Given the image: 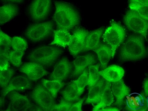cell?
Here are the masks:
<instances>
[{"label": "cell", "instance_id": "obj_1", "mask_svg": "<svg viewBox=\"0 0 148 111\" xmlns=\"http://www.w3.org/2000/svg\"><path fill=\"white\" fill-rule=\"evenodd\" d=\"M55 5L53 19L58 29L69 31L80 23L79 12L73 5L67 2L56 1Z\"/></svg>", "mask_w": 148, "mask_h": 111}, {"label": "cell", "instance_id": "obj_2", "mask_svg": "<svg viewBox=\"0 0 148 111\" xmlns=\"http://www.w3.org/2000/svg\"><path fill=\"white\" fill-rule=\"evenodd\" d=\"M146 53L142 36L132 35L128 38L121 48L120 58L121 61H138L143 58Z\"/></svg>", "mask_w": 148, "mask_h": 111}, {"label": "cell", "instance_id": "obj_3", "mask_svg": "<svg viewBox=\"0 0 148 111\" xmlns=\"http://www.w3.org/2000/svg\"><path fill=\"white\" fill-rule=\"evenodd\" d=\"M63 53V51L57 47L44 46L32 51L27 58L32 62L49 67L55 64Z\"/></svg>", "mask_w": 148, "mask_h": 111}, {"label": "cell", "instance_id": "obj_4", "mask_svg": "<svg viewBox=\"0 0 148 111\" xmlns=\"http://www.w3.org/2000/svg\"><path fill=\"white\" fill-rule=\"evenodd\" d=\"M125 29L117 22H112L110 26L106 29L102 38L104 42L112 48V58L115 56L116 50L125 39Z\"/></svg>", "mask_w": 148, "mask_h": 111}, {"label": "cell", "instance_id": "obj_5", "mask_svg": "<svg viewBox=\"0 0 148 111\" xmlns=\"http://www.w3.org/2000/svg\"><path fill=\"white\" fill-rule=\"evenodd\" d=\"M54 24L52 21L32 24L27 27L25 35L33 42H38L49 37L54 32Z\"/></svg>", "mask_w": 148, "mask_h": 111}, {"label": "cell", "instance_id": "obj_6", "mask_svg": "<svg viewBox=\"0 0 148 111\" xmlns=\"http://www.w3.org/2000/svg\"><path fill=\"white\" fill-rule=\"evenodd\" d=\"M125 25L130 30L138 34L146 39L148 30V21L143 18L136 12L130 10L123 18Z\"/></svg>", "mask_w": 148, "mask_h": 111}, {"label": "cell", "instance_id": "obj_7", "mask_svg": "<svg viewBox=\"0 0 148 111\" xmlns=\"http://www.w3.org/2000/svg\"><path fill=\"white\" fill-rule=\"evenodd\" d=\"M47 88L40 84L35 86L30 97L42 111H50L55 104L54 98Z\"/></svg>", "mask_w": 148, "mask_h": 111}, {"label": "cell", "instance_id": "obj_8", "mask_svg": "<svg viewBox=\"0 0 148 111\" xmlns=\"http://www.w3.org/2000/svg\"><path fill=\"white\" fill-rule=\"evenodd\" d=\"M51 7V0H33L29 6L28 13L34 22H39L46 19Z\"/></svg>", "mask_w": 148, "mask_h": 111}, {"label": "cell", "instance_id": "obj_9", "mask_svg": "<svg viewBox=\"0 0 148 111\" xmlns=\"http://www.w3.org/2000/svg\"><path fill=\"white\" fill-rule=\"evenodd\" d=\"M8 98L10 103L7 111L34 110L33 105L26 96L13 90L10 92Z\"/></svg>", "mask_w": 148, "mask_h": 111}, {"label": "cell", "instance_id": "obj_10", "mask_svg": "<svg viewBox=\"0 0 148 111\" xmlns=\"http://www.w3.org/2000/svg\"><path fill=\"white\" fill-rule=\"evenodd\" d=\"M89 32L86 29L82 28H77L74 31L69 45V52L73 56H76L83 52Z\"/></svg>", "mask_w": 148, "mask_h": 111}, {"label": "cell", "instance_id": "obj_11", "mask_svg": "<svg viewBox=\"0 0 148 111\" xmlns=\"http://www.w3.org/2000/svg\"><path fill=\"white\" fill-rule=\"evenodd\" d=\"M19 71L24 73L31 81H35L49 73L38 63L32 62L25 63L19 68Z\"/></svg>", "mask_w": 148, "mask_h": 111}, {"label": "cell", "instance_id": "obj_12", "mask_svg": "<svg viewBox=\"0 0 148 111\" xmlns=\"http://www.w3.org/2000/svg\"><path fill=\"white\" fill-rule=\"evenodd\" d=\"M28 78L24 76H18L14 77L8 86L1 90V96L5 97L10 92L13 90L24 91L30 89L32 87L31 81Z\"/></svg>", "mask_w": 148, "mask_h": 111}, {"label": "cell", "instance_id": "obj_13", "mask_svg": "<svg viewBox=\"0 0 148 111\" xmlns=\"http://www.w3.org/2000/svg\"><path fill=\"white\" fill-rule=\"evenodd\" d=\"M145 97L136 92L129 94L125 97V108L130 111H144L147 109L148 104Z\"/></svg>", "mask_w": 148, "mask_h": 111}, {"label": "cell", "instance_id": "obj_14", "mask_svg": "<svg viewBox=\"0 0 148 111\" xmlns=\"http://www.w3.org/2000/svg\"><path fill=\"white\" fill-rule=\"evenodd\" d=\"M71 71L72 66L69 60L67 58H63L55 66L50 79L63 81L68 77Z\"/></svg>", "mask_w": 148, "mask_h": 111}, {"label": "cell", "instance_id": "obj_15", "mask_svg": "<svg viewBox=\"0 0 148 111\" xmlns=\"http://www.w3.org/2000/svg\"><path fill=\"white\" fill-rule=\"evenodd\" d=\"M95 62V58L92 54L77 57L73 62L74 67V70L72 74L73 78L80 76L87 67L93 64Z\"/></svg>", "mask_w": 148, "mask_h": 111}, {"label": "cell", "instance_id": "obj_16", "mask_svg": "<svg viewBox=\"0 0 148 111\" xmlns=\"http://www.w3.org/2000/svg\"><path fill=\"white\" fill-rule=\"evenodd\" d=\"M111 86L113 95L116 99L114 105L120 107L123 104L124 99L130 93V88L125 85L122 79L112 82Z\"/></svg>", "mask_w": 148, "mask_h": 111}, {"label": "cell", "instance_id": "obj_17", "mask_svg": "<svg viewBox=\"0 0 148 111\" xmlns=\"http://www.w3.org/2000/svg\"><path fill=\"white\" fill-rule=\"evenodd\" d=\"M106 82V81L103 79H100L94 86L89 90L88 97L85 102V104H97L99 102Z\"/></svg>", "mask_w": 148, "mask_h": 111}, {"label": "cell", "instance_id": "obj_18", "mask_svg": "<svg viewBox=\"0 0 148 111\" xmlns=\"http://www.w3.org/2000/svg\"><path fill=\"white\" fill-rule=\"evenodd\" d=\"M99 74L106 81L115 82L122 79L124 75V70L119 66L113 65L99 71Z\"/></svg>", "mask_w": 148, "mask_h": 111}, {"label": "cell", "instance_id": "obj_19", "mask_svg": "<svg viewBox=\"0 0 148 111\" xmlns=\"http://www.w3.org/2000/svg\"><path fill=\"white\" fill-rule=\"evenodd\" d=\"M19 8L16 4L9 3L0 8V24L10 22L19 14Z\"/></svg>", "mask_w": 148, "mask_h": 111}, {"label": "cell", "instance_id": "obj_20", "mask_svg": "<svg viewBox=\"0 0 148 111\" xmlns=\"http://www.w3.org/2000/svg\"><path fill=\"white\" fill-rule=\"evenodd\" d=\"M114 99L111 82L107 81L101 101L97 104L95 106L92 111H99L102 109L110 106L114 103Z\"/></svg>", "mask_w": 148, "mask_h": 111}, {"label": "cell", "instance_id": "obj_21", "mask_svg": "<svg viewBox=\"0 0 148 111\" xmlns=\"http://www.w3.org/2000/svg\"><path fill=\"white\" fill-rule=\"evenodd\" d=\"M104 31V27H101L89 32L86 37L85 46L83 52L90 50L94 51L99 47L100 38Z\"/></svg>", "mask_w": 148, "mask_h": 111}, {"label": "cell", "instance_id": "obj_22", "mask_svg": "<svg viewBox=\"0 0 148 111\" xmlns=\"http://www.w3.org/2000/svg\"><path fill=\"white\" fill-rule=\"evenodd\" d=\"M53 41L49 45H57L62 47L69 46L72 39V35L67 30L58 29L54 31Z\"/></svg>", "mask_w": 148, "mask_h": 111}, {"label": "cell", "instance_id": "obj_23", "mask_svg": "<svg viewBox=\"0 0 148 111\" xmlns=\"http://www.w3.org/2000/svg\"><path fill=\"white\" fill-rule=\"evenodd\" d=\"M93 51L97 55L102 68H106L112 57V51L111 47L107 45L101 44Z\"/></svg>", "mask_w": 148, "mask_h": 111}, {"label": "cell", "instance_id": "obj_24", "mask_svg": "<svg viewBox=\"0 0 148 111\" xmlns=\"http://www.w3.org/2000/svg\"><path fill=\"white\" fill-rule=\"evenodd\" d=\"M61 93L63 98L67 101L73 103L79 100V96L77 86L73 82L68 84Z\"/></svg>", "mask_w": 148, "mask_h": 111}, {"label": "cell", "instance_id": "obj_25", "mask_svg": "<svg viewBox=\"0 0 148 111\" xmlns=\"http://www.w3.org/2000/svg\"><path fill=\"white\" fill-rule=\"evenodd\" d=\"M42 82L44 86L51 94L54 99L57 97L59 90L65 85L64 82L60 80H48L42 79Z\"/></svg>", "mask_w": 148, "mask_h": 111}, {"label": "cell", "instance_id": "obj_26", "mask_svg": "<svg viewBox=\"0 0 148 111\" xmlns=\"http://www.w3.org/2000/svg\"><path fill=\"white\" fill-rule=\"evenodd\" d=\"M12 40V38L0 30V55L9 58Z\"/></svg>", "mask_w": 148, "mask_h": 111}, {"label": "cell", "instance_id": "obj_27", "mask_svg": "<svg viewBox=\"0 0 148 111\" xmlns=\"http://www.w3.org/2000/svg\"><path fill=\"white\" fill-rule=\"evenodd\" d=\"M99 64L90 65L89 66L88 88L89 90L96 84L99 80L100 74L99 71Z\"/></svg>", "mask_w": 148, "mask_h": 111}, {"label": "cell", "instance_id": "obj_28", "mask_svg": "<svg viewBox=\"0 0 148 111\" xmlns=\"http://www.w3.org/2000/svg\"><path fill=\"white\" fill-rule=\"evenodd\" d=\"M88 72L87 69H86L79 76V78L76 80L72 82L75 83L77 86L78 95L79 97L84 91L85 88L88 84Z\"/></svg>", "mask_w": 148, "mask_h": 111}, {"label": "cell", "instance_id": "obj_29", "mask_svg": "<svg viewBox=\"0 0 148 111\" xmlns=\"http://www.w3.org/2000/svg\"><path fill=\"white\" fill-rule=\"evenodd\" d=\"M15 71L12 68L0 72V84L1 87L4 89L8 86L12 77L15 74Z\"/></svg>", "mask_w": 148, "mask_h": 111}, {"label": "cell", "instance_id": "obj_30", "mask_svg": "<svg viewBox=\"0 0 148 111\" xmlns=\"http://www.w3.org/2000/svg\"><path fill=\"white\" fill-rule=\"evenodd\" d=\"M129 8L130 10L135 11L143 18L148 21V5L130 3Z\"/></svg>", "mask_w": 148, "mask_h": 111}, {"label": "cell", "instance_id": "obj_31", "mask_svg": "<svg viewBox=\"0 0 148 111\" xmlns=\"http://www.w3.org/2000/svg\"><path fill=\"white\" fill-rule=\"evenodd\" d=\"M24 54V52L22 51H11L9 53V61L14 66L19 68L22 64L21 60Z\"/></svg>", "mask_w": 148, "mask_h": 111}, {"label": "cell", "instance_id": "obj_32", "mask_svg": "<svg viewBox=\"0 0 148 111\" xmlns=\"http://www.w3.org/2000/svg\"><path fill=\"white\" fill-rule=\"evenodd\" d=\"M12 46L14 50L24 51L27 49L28 45L25 39L15 36L12 38Z\"/></svg>", "mask_w": 148, "mask_h": 111}, {"label": "cell", "instance_id": "obj_33", "mask_svg": "<svg viewBox=\"0 0 148 111\" xmlns=\"http://www.w3.org/2000/svg\"><path fill=\"white\" fill-rule=\"evenodd\" d=\"M72 104L73 103L67 101L63 98L60 103L58 104H55L50 111H69Z\"/></svg>", "mask_w": 148, "mask_h": 111}, {"label": "cell", "instance_id": "obj_34", "mask_svg": "<svg viewBox=\"0 0 148 111\" xmlns=\"http://www.w3.org/2000/svg\"><path fill=\"white\" fill-rule=\"evenodd\" d=\"M9 58L0 55V70L3 71L8 70L10 68Z\"/></svg>", "mask_w": 148, "mask_h": 111}, {"label": "cell", "instance_id": "obj_35", "mask_svg": "<svg viewBox=\"0 0 148 111\" xmlns=\"http://www.w3.org/2000/svg\"><path fill=\"white\" fill-rule=\"evenodd\" d=\"M85 97L81 99L75 103H73L70 108L69 111H82V107L83 102L85 100Z\"/></svg>", "mask_w": 148, "mask_h": 111}, {"label": "cell", "instance_id": "obj_36", "mask_svg": "<svg viewBox=\"0 0 148 111\" xmlns=\"http://www.w3.org/2000/svg\"><path fill=\"white\" fill-rule=\"evenodd\" d=\"M130 3H136L143 5H148V0H129Z\"/></svg>", "mask_w": 148, "mask_h": 111}, {"label": "cell", "instance_id": "obj_37", "mask_svg": "<svg viewBox=\"0 0 148 111\" xmlns=\"http://www.w3.org/2000/svg\"><path fill=\"white\" fill-rule=\"evenodd\" d=\"M143 85L145 95L147 97H148V78L145 80L144 82Z\"/></svg>", "mask_w": 148, "mask_h": 111}, {"label": "cell", "instance_id": "obj_38", "mask_svg": "<svg viewBox=\"0 0 148 111\" xmlns=\"http://www.w3.org/2000/svg\"><path fill=\"white\" fill-rule=\"evenodd\" d=\"M120 110L118 108L115 107H107L104 108L100 110L99 111H118Z\"/></svg>", "mask_w": 148, "mask_h": 111}, {"label": "cell", "instance_id": "obj_39", "mask_svg": "<svg viewBox=\"0 0 148 111\" xmlns=\"http://www.w3.org/2000/svg\"><path fill=\"white\" fill-rule=\"evenodd\" d=\"M4 103H5V97H3L1 96L0 99V105H1V108L3 106Z\"/></svg>", "mask_w": 148, "mask_h": 111}, {"label": "cell", "instance_id": "obj_40", "mask_svg": "<svg viewBox=\"0 0 148 111\" xmlns=\"http://www.w3.org/2000/svg\"><path fill=\"white\" fill-rule=\"evenodd\" d=\"M4 1H8L13 2V3H21L23 1V0H4Z\"/></svg>", "mask_w": 148, "mask_h": 111}, {"label": "cell", "instance_id": "obj_41", "mask_svg": "<svg viewBox=\"0 0 148 111\" xmlns=\"http://www.w3.org/2000/svg\"><path fill=\"white\" fill-rule=\"evenodd\" d=\"M147 110H148V108L147 109Z\"/></svg>", "mask_w": 148, "mask_h": 111}]
</instances>
